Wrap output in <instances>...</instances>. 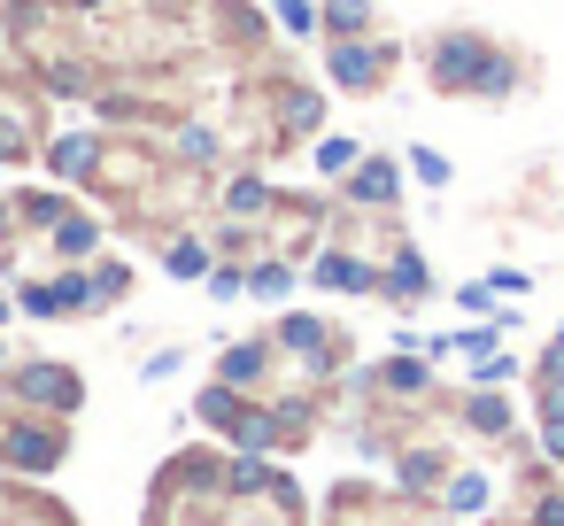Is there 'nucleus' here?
I'll list each match as a JSON object with an SVG mask.
<instances>
[{"mask_svg":"<svg viewBox=\"0 0 564 526\" xmlns=\"http://www.w3.org/2000/svg\"><path fill=\"white\" fill-rule=\"evenodd\" d=\"M487 55H495L487 32H441V40L425 47V78H433L441 94H471L479 71H487Z\"/></svg>","mask_w":564,"mask_h":526,"instance_id":"obj_1","label":"nucleus"},{"mask_svg":"<svg viewBox=\"0 0 564 526\" xmlns=\"http://www.w3.org/2000/svg\"><path fill=\"white\" fill-rule=\"evenodd\" d=\"M325 78L348 86V94H379L394 78V47L387 40H333L325 47Z\"/></svg>","mask_w":564,"mask_h":526,"instance_id":"obj_2","label":"nucleus"},{"mask_svg":"<svg viewBox=\"0 0 564 526\" xmlns=\"http://www.w3.org/2000/svg\"><path fill=\"white\" fill-rule=\"evenodd\" d=\"M340 186H348V202H356V210H394V202H402V163L364 155V163H356Z\"/></svg>","mask_w":564,"mask_h":526,"instance_id":"obj_3","label":"nucleus"},{"mask_svg":"<svg viewBox=\"0 0 564 526\" xmlns=\"http://www.w3.org/2000/svg\"><path fill=\"white\" fill-rule=\"evenodd\" d=\"M310 279L333 287V294H379V264H364V256H348V248H325V256L310 264Z\"/></svg>","mask_w":564,"mask_h":526,"instance_id":"obj_4","label":"nucleus"},{"mask_svg":"<svg viewBox=\"0 0 564 526\" xmlns=\"http://www.w3.org/2000/svg\"><path fill=\"white\" fill-rule=\"evenodd\" d=\"M86 302H101V294H94V279H70V271L24 287V310H32V318H70V310H86Z\"/></svg>","mask_w":564,"mask_h":526,"instance_id":"obj_5","label":"nucleus"},{"mask_svg":"<svg viewBox=\"0 0 564 526\" xmlns=\"http://www.w3.org/2000/svg\"><path fill=\"white\" fill-rule=\"evenodd\" d=\"M379 294H394V302H425V294H433L425 256H417V248H394V256L379 264Z\"/></svg>","mask_w":564,"mask_h":526,"instance_id":"obj_6","label":"nucleus"},{"mask_svg":"<svg viewBox=\"0 0 564 526\" xmlns=\"http://www.w3.org/2000/svg\"><path fill=\"white\" fill-rule=\"evenodd\" d=\"M94 163H101V132H63L47 148V171L55 179H94Z\"/></svg>","mask_w":564,"mask_h":526,"instance_id":"obj_7","label":"nucleus"},{"mask_svg":"<svg viewBox=\"0 0 564 526\" xmlns=\"http://www.w3.org/2000/svg\"><path fill=\"white\" fill-rule=\"evenodd\" d=\"M518 86H525V63H518V55H510V47H495V55H487V71H479V86H471V94H479V101H510V94H518Z\"/></svg>","mask_w":564,"mask_h":526,"instance_id":"obj_8","label":"nucleus"},{"mask_svg":"<svg viewBox=\"0 0 564 526\" xmlns=\"http://www.w3.org/2000/svg\"><path fill=\"white\" fill-rule=\"evenodd\" d=\"M317 32L364 40V32H371V0H317Z\"/></svg>","mask_w":564,"mask_h":526,"instance_id":"obj_9","label":"nucleus"},{"mask_svg":"<svg viewBox=\"0 0 564 526\" xmlns=\"http://www.w3.org/2000/svg\"><path fill=\"white\" fill-rule=\"evenodd\" d=\"M271 372V348L263 341H240V348H225V387H256Z\"/></svg>","mask_w":564,"mask_h":526,"instance_id":"obj_10","label":"nucleus"},{"mask_svg":"<svg viewBox=\"0 0 564 526\" xmlns=\"http://www.w3.org/2000/svg\"><path fill=\"white\" fill-rule=\"evenodd\" d=\"M271 202H279V194H271V186H263L256 171H240V179L225 186V210H232V217H263Z\"/></svg>","mask_w":564,"mask_h":526,"instance_id":"obj_11","label":"nucleus"},{"mask_svg":"<svg viewBox=\"0 0 564 526\" xmlns=\"http://www.w3.org/2000/svg\"><path fill=\"white\" fill-rule=\"evenodd\" d=\"M24 395H40V402H55V410H78V379L70 372H24Z\"/></svg>","mask_w":564,"mask_h":526,"instance_id":"obj_12","label":"nucleus"},{"mask_svg":"<svg viewBox=\"0 0 564 526\" xmlns=\"http://www.w3.org/2000/svg\"><path fill=\"white\" fill-rule=\"evenodd\" d=\"M541 449L564 464V379H549V387H541Z\"/></svg>","mask_w":564,"mask_h":526,"instance_id":"obj_13","label":"nucleus"},{"mask_svg":"<svg viewBox=\"0 0 564 526\" xmlns=\"http://www.w3.org/2000/svg\"><path fill=\"white\" fill-rule=\"evenodd\" d=\"M248 294H256V302H279V294H294V264H279V256H263V264L248 271Z\"/></svg>","mask_w":564,"mask_h":526,"instance_id":"obj_14","label":"nucleus"},{"mask_svg":"<svg viewBox=\"0 0 564 526\" xmlns=\"http://www.w3.org/2000/svg\"><path fill=\"white\" fill-rule=\"evenodd\" d=\"M279 341H286V348H310V364H333V356H325V348H333V333H325L317 318H286V325H279Z\"/></svg>","mask_w":564,"mask_h":526,"instance_id":"obj_15","label":"nucleus"},{"mask_svg":"<svg viewBox=\"0 0 564 526\" xmlns=\"http://www.w3.org/2000/svg\"><path fill=\"white\" fill-rule=\"evenodd\" d=\"M410 179H417V186H433V194H448V179H456V171H448V155H441V148H410Z\"/></svg>","mask_w":564,"mask_h":526,"instance_id":"obj_16","label":"nucleus"},{"mask_svg":"<svg viewBox=\"0 0 564 526\" xmlns=\"http://www.w3.org/2000/svg\"><path fill=\"white\" fill-rule=\"evenodd\" d=\"M317 125H325V101H317L310 86H294V94H286V132H317Z\"/></svg>","mask_w":564,"mask_h":526,"instance_id":"obj_17","label":"nucleus"},{"mask_svg":"<svg viewBox=\"0 0 564 526\" xmlns=\"http://www.w3.org/2000/svg\"><path fill=\"white\" fill-rule=\"evenodd\" d=\"M356 163H364V155H356V140H317V171H325V179H348Z\"/></svg>","mask_w":564,"mask_h":526,"instance_id":"obj_18","label":"nucleus"},{"mask_svg":"<svg viewBox=\"0 0 564 526\" xmlns=\"http://www.w3.org/2000/svg\"><path fill=\"white\" fill-rule=\"evenodd\" d=\"M94 240H101V225H94V217H63V225H55V248H63V256H86Z\"/></svg>","mask_w":564,"mask_h":526,"instance_id":"obj_19","label":"nucleus"},{"mask_svg":"<svg viewBox=\"0 0 564 526\" xmlns=\"http://www.w3.org/2000/svg\"><path fill=\"white\" fill-rule=\"evenodd\" d=\"M163 264H171L178 279H209V248H202V240H178V248H163Z\"/></svg>","mask_w":564,"mask_h":526,"instance_id":"obj_20","label":"nucleus"},{"mask_svg":"<svg viewBox=\"0 0 564 526\" xmlns=\"http://www.w3.org/2000/svg\"><path fill=\"white\" fill-rule=\"evenodd\" d=\"M379 387H394V395H425L433 379H425V364H410V356H394V364L379 372Z\"/></svg>","mask_w":564,"mask_h":526,"instance_id":"obj_21","label":"nucleus"},{"mask_svg":"<svg viewBox=\"0 0 564 526\" xmlns=\"http://www.w3.org/2000/svg\"><path fill=\"white\" fill-rule=\"evenodd\" d=\"M464 418H471V433H510V410H502L495 395H471V402H464Z\"/></svg>","mask_w":564,"mask_h":526,"instance_id":"obj_22","label":"nucleus"},{"mask_svg":"<svg viewBox=\"0 0 564 526\" xmlns=\"http://www.w3.org/2000/svg\"><path fill=\"white\" fill-rule=\"evenodd\" d=\"M271 17H279L294 40H310V32H317V0H271Z\"/></svg>","mask_w":564,"mask_h":526,"instance_id":"obj_23","label":"nucleus"},{"mask_svg":"<svg viewBox=\"0 0 564 526\" xmlns=\"http://www.w3.org/2000/svg\"><path fill=\"white\" fill-rule=\"evenodd\" d=\"M471 379H479V387H502V379H518V356L487 348V356H471Z\"/></svg>","mask_w":564,"mask_h":526,"instance_id":"obj_24","label":"nucleus"},{"mask_svg":"<svg viewBox=\"0 0 564 526\" xmlns=\"http://www.w3.org/2000/svg\"><path fill=\"white\" fill-rule=\"evenodd\" d=\"M17 210H24L32 225H63V217H70V210H63V194H24Z\"/></svg>","mask_w":564,"mask_h":526,"instance_id":"obj_25","label":"nucleus"},{"mask_svg":"<svg viewBox=\"0 0 564 526\" xmlns=\"http://www.w3.org/2000/svg\"><path fill=\"white\" fill-rule=\"evenodd\" d=\"M448 503H456V511H479V503H487V480H479V472H456Z\"/></svg>","mask_w":564,"mask_h":526,"instance_id":"obj_26","label":"nucleus"},{"mask_svg":"<svg viewBox=\"0 0 564 526\" xmlns=\"http://www.w3.org/2000/svg\"><path fill=\"white\" fill-rule=\"evenodd\" d=\"M209 294H217V302H232V294H248V271H240V264H225V271H209Z\"/></svg>","mask_w":564,"mask_h":526,"instance_id":"obj_27","label":"nucleus"},{"mask_svg":"<svg viewBox=\"0 0 564 526\" xmlns=\"http://www.w3.org/2000/svg\"><path fill=\"white\" fill-rule=\"evenodd\" d=\"M456 302H464L471 318H495V287H487V279H471V287H456Z\"/></svg>","mask_w":564,"mask_h":526,"instance_id":"obj_28","label":"nucleus"},{"mask_svg":"<svg viewBox=\"0 0 564 526\" xmlns=\"http://www.w3.org/2000/svg\"><path fill=\"white\" fill-rule=\"evenodd\" d=\"M533 526H564V487H541V503H533Z\"/></svg>","mask_w":564,"mask_h":526,"instance_id":"obj_29","label":"nucleus"},{"mask_svg":"<svg viewBox=\"0 0 564 526\" xmlns=\"http://www.w3.org/2000/svg\"><path fill=\"white\" fill-rule=\"evenodd\" d=\"M487 287H495V294H525V287H533V279H525V271H510V264H502V271H487Z\"/></svg>","mask_w":564,"mask_h":526,"instance_id":"obj_30","label":"nucleus"},{"mask_svg":"<svg viewBox=\"0 0 564 526\" xmlns=\"http://www.w3.org/2000/svg\"><path fill=\"white\" fill-rule=\"evenodd\" d=\"M178 155H217V140H209V132L194 125V132H178Z\"/></svg>","mask_w":564,"mask_h":526,"instance_id":"obj_31","label":"nucleus"},{"mask_svg":"<svg viewBox=\"0 0 564 526\" xmlns=\"http://www.w3.org/2000/svg\"><path fill=\"white\" fill-rule=\"evenodd\" d=\"M0 240H9V202H0Z\"/></svg>","mask_w":564,"mask_h":526,"instance_id":"obj_32","label":"nucleus"},{"mask_svg":"<svg viewBox=\"0 0 564 526\" xmlns=\"http://www.w3.org/2000/svg\"><path fill=\"white\" fill-rule=\"evenodd\" d=\"M63 9H78V0H63Z\"/></svg>","mask_w":564,"mask_h":526,"instance_id":"obj_33","label":"nucleus"}]
</instances>
